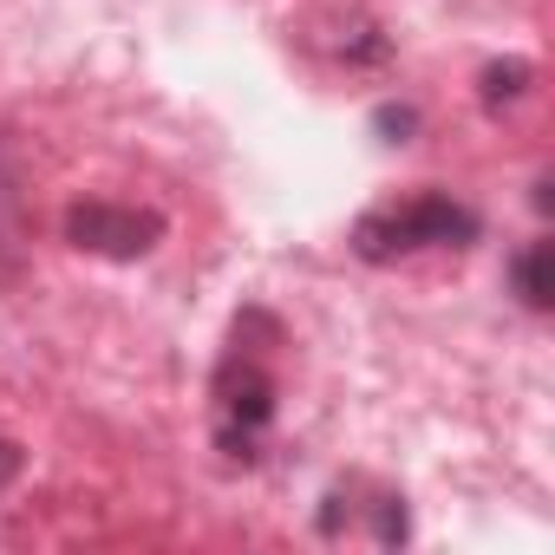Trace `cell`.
Returning <instances> with one entry per match:
<instances>
[{"label":"cell","mask_w":555,"mask_h":555,"mask_svg":"<svg viewBox=\"0 0 555 555\" xmlns=\"http://www.w3.org/2000/svg\"><path fill=\"white\" fill-rule=\"evenodd\" d=\"M516 295H522L529 308H548V301H555V282H548V242H529V248L516 255Z\"/></svg>","instance_id":"obj_4"},{"label":"cell","mask_w":555,"mask_h":555,"mask_svg":"<svg viewBox=\"0 0 555 555\" xmlns=\"http://www.w3.org/2000/svg\"><path fill=\"white\" fill-rule=\"evenodd\" d=\"M157 235H164V216H151V209H125V203H73L66 209V242L92 248V255H112V261L151 255Z\"/></svg>","instance_id":"obj_2"},{"label":"cell","mask_w":555,"mask_h":555,"mask_svg":"<svg viewBox=\"0 0 555 555\" xmlns=\"http://www.w3.org/2000/svg\"><path fill=\"white\" fill-rule=\"evenodd\" d=\"M477 242V216L451 196H418L405 209H379L360 222V255L366 261H386V255H405V248H464Z\"/></svg>","instance_id":"obj_1"},{"label":"cell","mask_w":555,"mask_h":555,"mask_svg":"<svg viewBox=\"0 0 555 555\" xmlns=\"http://www.w3.org/2000/svg\"><path fill=\"white\" fill-rule=\"evenodd\" d=\"M522 86H529V66H522V60H503V66H490V73H483V105L496 112V105L522 99Z\"/></svg>","instance_id":"obj_5"},{"label":"cell","mask_w":555,"mask_h":555,"mask_svg":"<svg viewBox=\"0 0 555 555\" xmlns=\"http://www.w3.org/2000/svg\"><path fill=\"white\" fill-rule=\"evenodd\" d=\"M412 125H418V118H412V112H392V105H386V112H379V131H399V138H405V131H412Z\"/></svg>","instance_id":"obj_7"},{"label":"cell","mask_w":555,"mask_h":555,"mask_svg":"<svg viewBox=\"0 0 555 555\" xmlns=\"http://www.w3.org/2000/svg\"><path fill=\"white\" fill-rule=\"evenodd\" d=\"M14 477H21V451L0 438V483H14Z\"/></svg>","instance_id":"obj_6"},{"label":"cell","mask_w":555,"mask_h":555,"mask_svg":"<svg viewBox=\"0 0 555 555\" xmlns=\"http://www.w3.org/2000/svg\"><path fill=\"white\" fill-rule=\"evenodd\" d=\"M222 399H229V418H242V425H261L268 412H274V386L261 379V373H222Z\"/></svg>","instance_id":"obj_3"}]
</instances>
